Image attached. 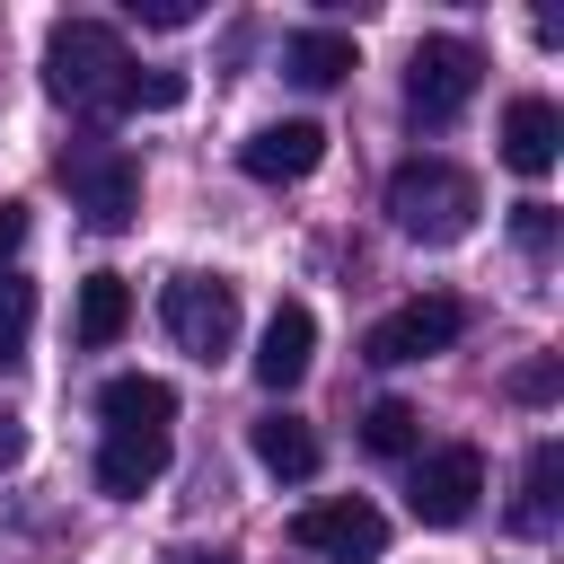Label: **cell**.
<instances>
[{"label":"cell","instance_id":"5","mask_svg":"<svg viewBox=\"0 0 564 564\" xmlns=\"http://www.w3.org/2000/svg\"><path fill=\"white\" fill-rule=\"evenodd\" d=\"M159 317H167V335H176L194 361H220V352L238 344V291H229L220 273H176V282L159 291Z\"/></svg>","mask_w":564,"mask_h":564},{"label":"cell","instance_id":"24","mask_svg":"<svg viewBox=\"0 0 564 564\" xmlns=\"http://www.w3.org/2000/svg\"><path fill=\"white\" fill-rule=\"evenodd\" d=\"M18 238H26V203H0V264L18 256Z\"/></svg>","mask_w":564,"mask_h":564},{"label":"cell","instance_id":"22","mask_svg":"<svg viewBox=\"0 0 564 564\" xmlns=\"http://www.w3.org/2000/svg\"><path fill=\"white\" fill-rule=\"evenodd\" d=\"M511 397H520V405H546V397H555V361H520V370H511Z\"/></svg>","mask_w":564,"mask_h":564},{"label":"cell","instance_id":"9","mask_svg":"<svg viewBox=\"0 0 564 564\" xmlns=\"http://www.w3.org/2000/svg\"><path fill=\"white\" fill-rule=\"evenodd\" d=\"M317 159H326V132H317L308 115H291V123H264V132H247V141H238V167H247L256 185H300Z\"/></svg>","mask_w":564,"mask_h":564},{"label":"cell","instance_id":"7","mask_svg":"<svg viewBox=\"0 0 564 564\" xmlns=\"http://www.w3.org/2000/svg\"><path fill=\"white\" fill-rule=\"evenodd\" d=\"M291 538H300L308 555H326V564H379V555H388V520H379V502H361V494L308 502V511L291 520Z\"/></svg>","mask_w":564,"mask_h":564},{"label":"cell","instance_id":"2","mask_svg":"<svg viewBox=\"0 0 564 564\" xmlns=\"http://www.w3.org/2000/svg\"><path fill=\"white\" fill-rule=\"evenodd\" d=\"M123 35L106 26V18H62L53 35H44V88L62 97V106H115V88H123Z\"/></svg>","mask_w":564,"mask_h":564},{"label":"cell","instance_id":"10","mask_svg":"<svg viewBox=\"0 0 564 564\" xmlns=\"http://www.w3.org/2000/svg\"><path fill=\"white\" fill-rule=\"evenodd\" d=\"M502 159H511L520 176H546V167L564 159V115H555V97H511V106H502Z\"/></svg>","mask_w":564,"mask_h":564},{"label":"cell","instance_id":"23","mask_svg":"<svg viewBox=\"0 0 564 564\" xmlns=\"http://www.w3.org/2000/svg\"><path fill=\"white\" fill-rule=\"evenodd\" d=\"M132 18H141V26H194L203 9H194V0H132Z\"/></svg>","mask_w":564,"mask_h":564},{"label":"cell","instance_id":"21","mask_svg":"<svg viewBox=\"0 0 564 564\" xmlns=\"http://www.w3.org/2000/svg\"><path fill=\"white\" fill-rule=\"evenodd\" d=\"M511 238H520L529 256H555V203H520V212H511Z\"/></svg>","mask_w":564,"mask_h":564},{"label":"cell","instance_id":"6","mask_svg":"<svg viewBox=\"0 0 564 564\" xmlns=\"http://www.w3.org/2000/svg\"><path fill=\"white\" fill-rule=\"evenodd\" d=\"M458 326H467V308H458L449 291H423V300L388 308V317L361 335V352H370L379 370H405V361H432V352H449V344H458Z\"/></svg>","mask_w":564,"mask_h":564},{"label":"cell","instance_id":"20","mask_svg":"<svg viewBox=\"0 0 564 564\" xmlns=\"http://www.w3.org/2000/svg\"><path fill=\"white\" fill-rule=\"evenodd\" d=\"M115 106H132V115H167V106H185V70H123Z\"/></svg>","mask_w":564,"mask_h":564},{"label":"cell","instance_id":"25","mask_svg":"<svg viewBox=\"0 0 564 564\" xmlns=\"http://www.w3.org/2000/svg\"><path fill=\"white\" fill-rule=\"evenodd\" d=\"M18 449H26V432H18V414H9V405H0V467H9V458H18Z\"/></svg>","mask_w":564,"mask_h":564},{"label":"cell","instance_id":"18","mask_svg":"<svg viewBox=\"0 0 564 564\" xmlns=\"http://www.w3.org/2000/svg\"><path fill=\"white\" fill-rule=\"evenodd\" d=\"M414 432H423V414H414L405 397H379V405L361 414V449H370V458H405Z\"/></svg>","mask_w":564,"mask_h":564},{"label":"cell","instance_id":"14","mask_svg":"<svg viewBox=\"0 0 564 564\" xmlns=\"http://www.w3.org/2000/svg\"><path fill=\"white\" fill-rule=\"evenodd\" d=\"M352 35L344 26H300L291 44H282V79H300V88H335V79H352Z\"/></svg>","mask_w":564,"mask_h":564},{"label":"cell","instance_id":"17","mask_svg":"<svg viewBox=\"0 0 564 564\" xmlns=\"http://www.w3.org/2000/svg\"><path fill=\"white\" fill-rule=\"evenodd\" d=\"M256 458L300 485V476H317V432H308L300 414H264V423H256Z\"/></svg>","mask_w":564,"mask_h":564},{"label":"cell","instance_id":"8","mask_svg":"<svg viewBox=\"0 0 564 564\" xmlns=\"http://www.w3.org/2000/svg\"><path fill=\"white\" fill-rule=\"evenodd\" d=\"M476 494H485V449H467V441H449V449H432L423 467H414V520L423 529H458L467 511H476Z\"/></svg>","mask_w":564,"mask_h":564},{"label":"cell","instance_id":"12","mask_svg":"<svg viewBox=\"0 0 564 564\" xmlns=\"http://www.w3.org/2000/svg\"><path fill=\"white\" fill-rule=\"evenodd\" d=\"M159 476H167V432H106V441H97V494L132 502V494H150Z\"/></svg>","mask_w":564,"mask_h":564},{"label":"cell","instance_id":"4","mask_svg":"<svg viewBox=\"0 0 564 564\" xmlns=\"http://www.w3.org/2000/svg\"><path fill=\"white\" fill-rule=\"evenodd\" d=\"M62 185L97 229H132V212H141V167L115 141H70L62 150Z\"/></svg>","mask_w":564,"mask_h":564},{"label":"cell","instance_id":"13","mask_svg":"<svg viewBox=\"0 0 564 564\" xmlns=\"http://www.w3.org/2000/svg\"><path fill=\"white\" fill-rule=\"evenodd\" d=\"M97 414H106V432H167L176 423V388L150 379V370H123V379L97 388Z\"/></svg>","mask_w":564,"mask_h":564},{"label":"cell","instance_id":"15","mask_svg":"<svg viewBox=\"0 0 564 564\" xmlns=\"http://www.w3.org/2000/svg\"><path fill=\"white\" fill-rule=\"evenodd\" d=\"M123 326H132V282H123V273H88V282H79V344L106 352Z\"/></svg>","mask_w":564,"mask_h":564},{"label":"cell","instance_id":"1","mask_svg":"<svg viewBox=\"0 0 564 564\" xmlns=\"http://www.w3.org/2000/svg\"><path fill=\"white\" fill-rule=\"evenodd\" d=\"M476 212H485V194H476V176L449 167V159H405V167L388 176V220H397L405 238H423V247H458V238L476 229Z\"/></svg>","mask_w":564,"mask_h":564},{"label":"cell","instance_id":"19","mask_svg":"<svg viewBox=\"0 0 564 564\" xmlns=\"http://www.w3.org/2000/svg\"><path fill=\"white\" fill-rule=\"evenodd\" d=\"M26 326H35V282L0 273V370H18V361H26Z\"/></svg>","mask_w":564,"mask_h":564},{"label":"cell","instance_id":"11","mask_svg":"<svg viewBox=\"0 0 564 564\" xmlns=\"http://www.w3.org/2000/svg\"><path fill=\"white\" fill-rule=\"evenodd\" d=\"M308 361H317V317H308L300 300H282V308L264 317L256 379H264V388H300V379H308Z\"/></svg>","mask_w":564,"mask_h":564},{"label":"cell","instance_id":"16","mask_svg":"<svg viewBox=\"0 0 564 564\" xmlns=\"http://www.w3.org/2000/svg\"><path fill=\"white\" fill-rule=\"evenodd\" d=\"M555 476H564V449L538 441V449H529V476H520V502H511V529H520V538H546V529H555Z\"/></svg>","mask_w":564,"mask_h":564},{"label":"cell","instance_id":"3","mask_svg":"<svg viewBox=\"0 0 564 564\" xmlns=\"http://www.w3.org/2000/svg\"><path fill=\"white\" fill-rule=\"evenodd\" d=\"M476 79H485V53H476L467 35H423L414 62H405V106H414V123H458L467 97H476Z\"/></svg>","mask_w":564,"mask_h":564}]
</instances>
